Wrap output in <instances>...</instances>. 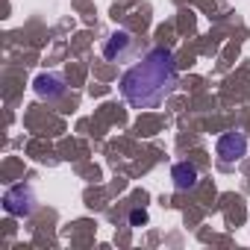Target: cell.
Masks as SVG:
<instances>
[{
    "label": "cell",
    "mask_w": 250,
    "mask_h": 250,
    "mask_svg": "<svg viewBox=\"0 0 250 250\" xmlns=\"http://www.w3.org/2000/svg\"><path fill=\"white\" fill-rule=\"evenodd\" d=\"M3 209H6L9 215H15V218H24V215H30V212L36 209V197H33V191H30L27 186H15V188L6 191Z\"/></svg>",
    "instance_id": "2"
},
{
    "label": "cell",
    "mask_w": 250,
    "mask_h": 250,
    "mask_svg": "<svg viewBox=\"0 0 250 250\" xmlns=\"http://www.w3.org/2000/svg\"><path fill=\"white\" fill-rule=\"evenodd\" d=\"M177 88V62L165 47H153L121 80V94L133 109H156Z\"/></svg>",
    "instance_id": "1"
},
{
    "label": "cell",
    "mask_w": 250,
    "mask_h": 250,
    "mask_svg": "<svg viewBox=\"0 0 250 250\" xmlns=\"http://www.w3.org/2000/svg\"><path fill=\"white\" fill-rule=\"evenodd\" d=\"M130 50H133V36L127 30H118V33L109 36V42L103 47V56L106 59H121V56H127Z\"/></svg>",
    "instance_id": "5"
},
{
    "label": "cell",
    "mask_w": 250,
    "mask_h": 250,
    "mask_svg": "<svg viewBox=\"0 0 250 250\" xmlns=\"http://www.w3.org/2000/svg\"><path fill=\"white\" fill-rule=\"evenodd\" d=\"M145 221H147V212H145V209H142V212L136 209V212L130 215V224H133V227H139V224H145Z\"/></svg>",
    "instance_id": "7"
},
{
    "label": "cell",
    "mask_w": 250,
    "mask_h": 250,
    "mask_svg": "<svg viewBox=\"0 0 250 250\" xmlns=\"http://www.w3.org/2000/svg\"><path fill=\"white\" fill-rule=\"evenodd\" d=\"M244 153H247V139L241 133H224L218 139V156H221L224 165H232V162L244 159Z\"/></svg>",
    "instance_id": "4"
},
{
    "label": "cell",
    "mask_w": 250,
    "mask_h": 250,
    "mask_svg": "<svg viewBox=\"0 0 250 250\" xmlns=\"http://www.w3.org/2000/svg\"><path fill=\"white\" fill-rule=\"evenodd\" d=\"M171 180H174L177 191H188V188L197 186V168L188 165V162H177L174 171H171Z\"/></svg>",
    "instance_id": "6"
},
{
    "label": "cell",
    "mask_w": 250,
    "mask_h": 250,
    "mask_svg": "<svg viewBox=\"0 0 250 250\" xmlns=\"http://www.w3.org/2000/svg\"><path fill=\"white\" fill-rule=\"evenodd\" d=\"M33 88H36V94L42 97V100H47V103H56V100H62L65 97V77L62 74H39L36 77V83H33Z\"/></svg>",
    "instance_id": "3"
}]
</instances>
